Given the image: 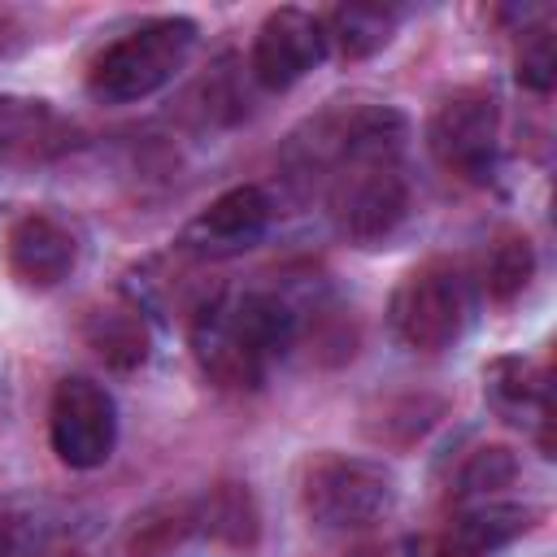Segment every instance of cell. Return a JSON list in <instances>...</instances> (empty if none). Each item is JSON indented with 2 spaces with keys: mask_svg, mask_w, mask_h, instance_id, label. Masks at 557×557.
<instances>
[{
  "mask_svg": "<svg viewBox=\"0 0 557 557\" xmlns=\"http://www.w3.org/2000/svg\"><path fill=\"white\" fill-rule=\"evenodd\" d=\"M426 144L435 161L461 178H483L496 161L500 144V104L487 87H457L448 91L426 126Z\"/></svg>",
  "mask_w": 557,
  "mask_h": 557,
  "instance_id": "obj_5",
  "label": "cell"
},
{
  "mask_svg": "<svg viewBox=\"0 0 557 557\" xmlns=\"http://www.w3.org/2000/svg\"><path fill=\"white\" fill-rule=\"evenodd\" d=\"M535 522V509L513 505V500H479L470 509H461L444 535L422 540L418 548L426 557H487L505 544H513L518 535H527Z\"/></svg>",
  "mask_w": 557,
  "mask_h": 557,
  "instance_id": "obj_9",
  "label": "cell"
},
{
  "mask_svg": "<svg viewBox=\"0 0 557 557\" xmlns=\"http://www.w3.org/2000/svg\"><path fill=\"white\" fill-rule=\"evenodd\" d=\"M48 444L61 466L96 470L113 457L117 444V409L113 396L83 374H70L52 387L48 400Z\"/></svg>",
  "mask_w": 557,
  "mask_h": 557,
  "instance_id": "obj_4",
  "label": "cell"
},
{
  "mask_svg": "<svg viewBox=\"0 0 557 557\" xmlns=\"http://www.w3.org/2000/svg\"><path fill=\"white\" fill-rule=\"evenodd\" d=\"M470 318V283L453 261L413 265L392 296V326L418 352L448 348Z\"/></svg>",
  "mask_w": 557,
  "mask_h": 557,
  "instance_id": "obj_3",
  "label": "cell"
},
{
  "mask_svg": "<svg viewBox=\"0 0 557 557\" xmlns=\"http://www.w3.org/2000/svg\"><path fill=\"white\" fill-rule=\"evenodd\" d=\"M557 78V52H553V30L548 26H535V30H522V44H518V83L531 87V91H548Z\"/></svg>",
  "mask_w": 557,
  "mask_h": 557,
  "instance_id": "obj_19",
  "label": "cell"
},
{
  "mask_svg": "<svg viewBox=\"0 0 557 557\" xmlns=\"http://www.w3.org/2000/svg\"><path fill=\"white\" fill-rule=\"evenodd\" d=\"M0 557H13V522L4 509H0Z\"/></svg>",
  "mask_w": 557,
  "mask_h": 557,
  "instance_id": "obj_20",
  "label": "cell"
},
{
  "mask_svg": "<svg viewBox=\"0 0 557 557\" xmlns=\"http://www.w3.org/2000/svg\"><path fill=\"white\" fill-rule=\"evenodd\" d=\"M196 531V505H152L148 513H139L135 518V527H131V540H126V548L135 553V557H161V553H170L174 544H183L187 535Z\"/></svg>",
  "mask_w": 557,
  "mask_h": 557,
  "instance_id": "obj_14",
  "label": "cell"
},
{
  "mask_svg": "<svg viewBox=\"0 0 557 557\" xmlns=\"http://www.w3.org/2000/svg\"><path fill=\"white\" fill-rule=\"evenodd\" d=\"M52 126H57V117H52L48 100L0 91V148H4V152L39 148V144L52 135Z\"/></svg>",
  "mask_w": 557,
  "mask_h": 557,
  "instance_id": "obj_16",
  "label": "cell"
},
{
  "mask_svg": "<svg viewBox=\"0 0 557 557\" xmlns=\"http://www.w3.org/2000/svg\"><path fill=\"white\" fill-rule=\"evenodd\" d=\"M396 500V479L387 466L366 457L326 453L305 466L300 505L326 531H361L374 527Z\"/></svg>",
  "mask_w": 557,
  "mask_h": 557,
  "instance_id": "obj_2",
  "label": "cell"
},
{
  "mask_svg": "<svg viewBox=\"0 0 557 557\" xmlns=\"http://www.w3.org/2000/svg\"><path fill=\"white\" fill-rule=\"evenodd\" d=\"M513 474H518V461H513L509 448H500V444L474 448V453L466 457L461 474H457V496H483V500H487V492L509 487Z\"/></svg>",
  "mask_w": 557,
  "mask_h": 557,
  "instance_id": "obj_18",
  "label": "cell"
},
{
  "mask_svg": "<svg viewBox=\"0 0 557 557\" xmlns=\"http://www.w3.org/2000/svg\"><path fill=\"white\" fill-rule=\"evenodd\" d=\"M191 352H196L200 370L218 387H231V392L261 387V379L270 370V361L257 352V344L239 326L231 296H209L191 309Z\"/></svg>",
  "mask_w": 557,
  "mask_h": 557,
  "instance_id": "obj_6",
  "label": "cell"
},
{
  "mask_svg": "<svg viewBox=\"0 0 557 557\" xmlns=\"http://www.w3.org/2000/svg\"><path fill=\"white\" fill-rule=\"evenodd\" d=\"M531 270H535L531 239H527V235H500V239L487 248L483 287H487L492 300H513V296L531 283Z\"/></svg>",
  "mask_w": 557,
  "mask_h": 557,
  "instance_id": "obj_15",
  "label": "cell"
},
{
  "mask_svg": "<svg viewBox=\"0 0 557 557\" xmlns=\"http://www.w3.org/2000/svg\"><path fill=\"white\" fill-rule=\"evenodd\" d=\"M196 22L191 17H152L135 26L131 35L113 39L87 74V87L104 104H135L161 91L191 57L196 48Z\"/></svg>",
  "mask_w": 557,
  "mask_h": 557,
  "instance_id": "obj_1",
  "label": "cell"
},
{
  "mask_svg": "<svg viewBox=\"0 0 557 557\" xmlns=\"http://www.w3.org/2000/svg\"><path fill=\"white\" fill-rule=\"evenodd\" d=\"M270 196L252 183L244 187H231L222 191L218 200H209L178 235V248L196 261H222V257H235V252H248L265 226H270Z\"/></svg>",
  "mask_w": 557,
  "mask_h": 557,
  "instance_id": "obj_8",
  "label": "cell"
},
{
  "mask_svg": "<svg viewBox=\"0 0 557 557\" xmlns=\"http://www.w3.org/2000/svg\"><path fill=\"white\" fill-rule=\"evenodd\" d=\"M83 335L87 344L96 348V357L113 370H135L148 361V322L135 305H104V309H91L87 322H83Z\"/></svg>",
  "mask_w": 557,
  "mask_h": 557,
  "instance_id": "obj_11",
  "label": "cell"
},
{
  "mask_svg": "<svg viewBox=\"0 0 557 557\" xmlns=\"http://www.w3.org/2000/svg\"><path fill=\"white\" fill-rule=\"evenodd\" d=\"M196 531H205L213 544H226V548H252L261 535V513L252 492L244 483L209 487V496L196 505Z\"/></svg>",
  "mask_w": 557,
  "mask_h": 557,
  "instance_id": "obj_12",
  "label": "cell"
},
{
  "mask_svg": "<svg viewBox=\"0 0 557 557\" xmlns=\"http://www.w3.org/2000/svg\"><path fill=\"white\" fill-rule=\"evenodd\" d=\"M322 57H326L322 17H313L305 9H274L257 26V39H252V52H248V70L265 91H287L309 70H318Z\"/></svg>",
  "mask_w": 557,
  "mask_h": 557,
  "instance_id": "obj_7",
  "label": "cell"
},
{
  "mask_svg": "<svg viewBox=\"0 0 557 557\" xmlns=\"http://www.w3.org/2000/svg\"><path fill=\"white\" fill-rule=\"evenodd\" d=\"M4 257L17 283L26 287H57L61 278H70L74 261H78V244L74 235L48 218V213H26L13 222L9 239H4Z\"/></svg>",
  "mask_w": 557,
  "mask_h": 557,
  "instance_id": "obj_10",
  "label": "cell"
},
{
  "mask_svg": "<svg viewBox=\"0 0 557 557\" xmlns=\"http://www.w3.org/2000/svg\"><path fill=\"white\" fill-rule=\"evenodd\" d=\"M487 392H492V400H496L500 409H513V413H522L527 405L548 409V387H544V379H540L527 361H518V357L492 361V370H487Z\"/></svg>",
  "mask_w": 557,
  "mask_h": 557,
  "instance_id": "obj_17",
  "label": "cell"
},
{
  "mask_svg": "<svg viewBox=\"0 0 557 557\" xmlns=\"http://www.w3.org/2000/svg\"><path fill=\"white\" fill-rule=\"evenodd\" d=\"M322 30H326V44H335L339 57L357 61V57L379 52V48L392 39L396 13H392V9H379V4H339V9L322 22Z\"/></svg>",
  "mask_w": 557,
  "mask_h": 557,
  "instance_id": "obj_13",
  "label": "cell"
}]
</instances>
